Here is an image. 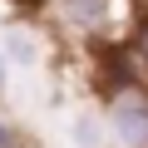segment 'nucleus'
Segmentation results:
<instances>
[{
  "mask_svg": "<svg viewBox=\"0 0 148 148\" xmlns=\"http://www.w3.org/2000/svg\"><path fill=\"white\" fill-rule=\"evenodd\" d=\"M109 133L119 148H148V84H123L109 94Z\"/></svg>",
  "mask_w": 148,
  "mask_h": 148,
  "instance_id": "f257e3e1",
  "label": "nucleus"
},
{
  "mask_svg": "<svg viewBox=\"0 0 148 148\" xmlns=\"http://www.w3.org/2000/svg\"><path fill=\"white\" fill-rule=\"evenodd\" d=\"M59 20L74 30V35H104V25H109V15L119 10V0H59Z\"/></svg>",
  "mask_w": 148,
  "mask_h": 148,
  "instance_id": "f03ea898",
  "label": "nucleus"
},
{
  "mask_svg": "<svg viewBox=\"0 0 148 148\" xmlns=\"http://www.w3.org/2000/svg\"><path fill=\"white\" fill-rule=\"evenodd\" d=\"M0 54H5L10 64H20V69L40 64V45H35V35H30V30H15V25L0 35Z\"/></svg>",
  "mask_w": 148,
  "mask_h": 148,
  "instance_id": "7ed1b4c3",
  "label": "nucleus"
},
{
  "mask_svg": "<svg viewBox=\"0 0 148 148\" xmlns=\"http://www.w3.org/2000/svg\"><path fill=\"white\" fill-rule=\"evenodd\" d=\"M74 143H79V148H99V143H104L99 114H79V119H74Z\"/></svg>",
  "mask_w": 148,
  "mask_h": 148,
  "instance_id": "20e7f679",
  "label": "nucleus"
},
{
  "mask_svg": "<svg viewBox=\"0 0 148 148\" xmlns=\"http://www.w3.org/2000/svg\"><path fill=\"white\" fill-rule=\"evenodd\" d=\"M128 59H133L138 69H148V25L133 30V49H128Z\"/></svg>",
  "mask_w": 148,
  "mask_h": 148,
  "instance_id": "39448f33",
  "label": "nucleus"
},
{
  "mask_svg": "<svg viewBox=\"0 0 148 148\" xmlns=\"http://www.w3.org/2000/svg\"><path fill=\"white\" fill-rule=\"evenodd\" d=\"M0 148H30V138H25L10 119H0Z\"/></svg>",
  "mask_w": 148,
  "mask_h": 148,
  "instance_id": "423d86ee",
  "label": "nucleus"
},
{
  "mask_svg": "<svg viewBox=\"0 0 148 148\" xmlns=\"http://www.w3.org/2000/svg\"><path fill=\"white\" fill-rule=\"evenodd\" d=\"M5 64H10V59H5V54H0V89H5Z\"/></svg>",
  "mask_w": 148,
  "mask_h": 148,
  "instance_id": "0eeeda50",
  "label": "nucleus"
}]
</instances>
